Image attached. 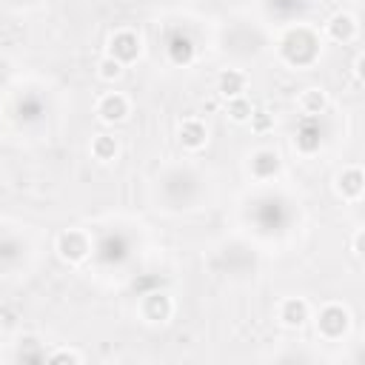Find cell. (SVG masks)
I'll return each instance as SVG.
<instances>
[{"label":"cell","mask_w":365,"mask_h":365,"mask_svg":"<svg viewBox=\"0 0 365 365\" xmlns=\"http://www.w3.org/2000/svg\"><path fill=\"white\" fill-rule=\"evenodd\" d=\"M351 325V314L342 308V305H325L319 311V319H317V328L322 336L328 339H339Z\"/></svg>","instance_id":"1"},{"label":"cell","mask_w":365,"mask_h":365,"mask_svg":"<svg viewBox=\"0 0 365 365\" xmlns=\"http://www.w3.org/2000/svg\"><path fill=\"white\" fill-rule=\"evenodd\" d=\"M108 54L114 60H120L123 66L131 63V60H137L140 57V37L134 31H117L111 37V43H108Z\"/></svg>","instance_id":"2"},{"label":"cell","mask_w":365,"mask_h":365,"mask_svg":"<svg viewBox=\"0 0 365 365\" xmlns=\"http://www.w3.org/2000/svg\"><path fill=\"white\" fill-rule=\"evenodd\" d=\"M57 251H60L63 259L80 262V259L88 257V240H86V234H80V231H66V234H60V240H57Z\"/></svg>","instance_id":"3"},{"label":"cell","mask_w":365,"mask_h":365,"mask_svg":"<svg viewBox=\"0 0 365 365\" xmlns=\"http://www.w3.org/2000/svg\"><path fill=\"white\" fill-rule=\"evenodd\" d=\"M97 114H100V120H106V123H120V120L128 114V100H125L123 94L111 91V94L100 97V103H97Z\"/></svg>","instance_id":"4"},{"label":"cell","mask_w":365,"mask_h":365,"mask_svg":"<svg viewBox=\"0 0 365 365\" xmlns=\"http://www.w3.org/2000/svg\"><path fill=\"white\" fill-rule=\"evenodd\" d=\"M171 311H174V305H171V297L168 294H148L145 299H143V317L148 319V322H165L168 317H171Z\"/></svg>","instance_id":"5"},{"label":"cell","mask_w":365,"mask_h":365,"mask_svg":"<svg viewBox=\"0 0 365 365\" xmlns=\"http://www.w3.org/2000/svg\"><path fill=\"white\" fill-rule=\"evenodd\" d=\"M308 317H311V311H308V302H305V299H285V302L279 305V319H282V325H288V328L305 325Z\"/></svg>","instance_id":"6"},{"label":"cell","mask_w":365,"mask_h":365,"mask_svg":"<svg viewBox=\"0 0 365 365\" xmlns=\"http://www.w3.org/2000/svg\"><path fill=\"white\" fill-rule=\"evenodd\" d=\"M245 74L242 71H234V68H228V71H222L220 77H217V91L225 97V100H231V97H240L242 91H245Z\"/></svg>","instance_id":"7"},{"label":"cell","mask_w":365,"mask_h":365,"mask_svg":"<svg viewBox=\"0 0 365 365\" xmlns=\"http://www.w3.org/2000/svg\"><path fill=\"white\" fill-rule=\"evenodd\" d=\"M251 171H254V177H259V180L274 177V174L279 171V154H277V151H268V148L257 151L254 160H251Z\"/></svg>","instance_id":"8"},{"label":"cell","mask_w":365,"mask_h":365,"mask_svg":"<svg viewBox=\"0 0 365 365\" xmlns=\"http://www.w3.org/2000/svg\"><path fill=\"white\" fill-rule=\"evenodd\" d=\"M328 34H331V40H336V43H348V40L356 34V20H354L351 14H334V17L328 20Z\"/></svg>","instance_id":"9"},{"label":"cell","mask_w":365,"mask_h":365,"mask_svg":"<svg viewBox=\"0 0 365 365\" xmlns=\"http://www.w3.org/2000/svg\"><path fill=\"white\" fill-rule=\"evenodd\" d=\"M205 140H208V131H205V125L200 120H185L180 125V143L185 148H202Z\"/></svg>","instance_id":"10"},{"label":"cell","mask_w":365,"mask_h":365,"mask_svg":"<svg viewBox=\"0 0 365 365\" xmlns=\"http://www.w3.org/2000/svg\"><path fill=\"white\" fill-rule=\"evenodd\" d=\"M362 185H365V180H362V171H359V168H348V171H342L339 180H336L339 194L348 197V200H356V197L362 194Z\"/></svg>","instance_id":"11"},{"label":"cell","mask_w":365,"mask_h":365,"mask_svg":"<svg viewBox=\"0 0 365 365\" xmlns=\"http://www.w3.org/2000/svg\"><path fill=\"white\" fill-rule=\"evenodd\" d=\"M168 54H171V60H174V63H191V57H194V43H191L188 37L177 34V37H171Z\"/></svg>","instance_id":"12"},{"label":"cell","mask_w":365,"mask_h":365,"mask_svg":"<svg viewBox=\"0 0 365 365\" xmlns=\"http://www.w3.org/2000/svg\"><path fill=\"white\" fill-rule=\"evenodd\" d=\"M91 154H94L97 160H103V163L114 160V157H117V140H114V137H108V134L94 137V143H91Z\"/></svg>","instance_id":"13"},{"label":"cell","mask_w":365,"mask_h":365,"mask_svg":"<svg viewBox=\"0 0 365 365\" xmlns=\"http://www.w3.org/2000/svg\"><path fill=\"white\" fill-rule=\"evenodd\" d=\"M225 111H228V117H231L234 123H248L251 114H254V106L240 94V97H231V100H228V108H225Z\"/></svg>","instance_id":"14"},{"label":"cell","mask_w":365,"mask_h":365,"mask_svg":"<svg viewBox=\"0 0 365 365\" xmlns=\"http://www.w3.org/2000/svg\"><path fill=\"white\" fill-rule=\"evenodd\" d=\"M299 103H302L305 114L314 117V114H322V108H325V94H322L319 88H308V91H302Z\"/></svg>","instance_id":"15"},{"label":"cell","mask_w":365,"mask_h":365,"mask_svg":"<svg viewBox=\"0 0 365 365\" xmlns=\"http://www.w3.org/2000/svg\"><path fill=\"white\" fill-rule=\"evenodd\" d=\"M97 74H100L103 80H117V77L123 74V63H120V60H114L111 54H106V57L97 63Z\"/></svg>","instance_id":"16"},{"label":"cell","mask_w":365,"mask_h":365,"mask_svg":"<svg viewBox=\"0 0 365 365\" xmlns=\"http://www.w3.org/2000/svg\"><path fill=\"white\" fill-rule=\"evenodd\" d=\"M46 359H48V362H83V356L74 354V351H54V354H48Z\"/></svg>","instance_id":"17"},{"label":"cell","mask_w":365,"mask_h":365,"mask_svg":"<svg viewBox=\"0 0 365 365\" xmlns=\"http://www.w3.org/2000/svg\"><path fill=\"white\" fill-rule=\"evenodd\" d=\"M251 120H254L257 128H265V125H268V117H265L262 111H259V114H251Z\"/></svg>","instance_id":"18"},{"label":"cell","mask_w":365,"mask_h":365,"mask_svg":"<svg viewBox=\"0 0 365 365\" xmlns=\"http://www.w3.org/2000/svg\"><path fill=\"white\" fill-rule=\"evenodd\" d=\"M354 257H362V231H356L354 237Z\"/></svg>","instance_id":"19"}]
</instances>
